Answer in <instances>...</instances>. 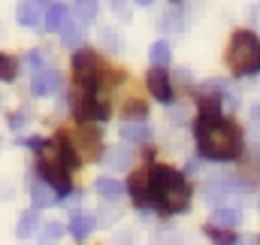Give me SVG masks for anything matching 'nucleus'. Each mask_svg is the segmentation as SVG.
<instances>
[{
    "label": "nucleus",
    "instance_id": "nucleus-1",
    "mask_svg": "<svg viewBox=\"0 0 260 245\" xmlns=\"http://www.w3.org/2000/svg\"><path fill=\"white\" fill-rule=\"evenodd\" d=\"M197 145H200V155L209 161H233L239 155V130L218 115H200Z\"/></svg>",
    "mask_w": 260,
    "mask_h": 245
},
{
    "label": "nucleus",
    "instance_id": "nucleus-2",
    "mask_svg": "<svg viewBox=\"0 0 260 245\" xmlns=\"http://www.w3.org/2000/svg\"><path fill=\"white\" fill-rule=\"evenodd\" d=\"M148 200H154L157 209L179 215L191 203V188L182 173H176L170 167H154L148 176Z\"/></svg>",
    "mask_w": 260,
    "mask_h": 245
},
{
    "label": "nucleus",
    "instance_id": "nucleus-3",
    "mask_svg": "<svg viewBox=\"0 0 260 245\" xmlns=\"http://www.w3.org/2000/svg\"><path fill=\"white\" fill-rule=\"evenodd\" d=\"M37 148H40V176H43V182L52 185L58 191V197L67 194L70 191V167H76L70 145L58 139V142H40Z\"/></svg>",
    "mask_w": 260,
    "mask_h": 245
},
{
    "label": "nucleus",
    "instance_id": "nucleus-4",
    "mask_svg": "<svg viewBox=\"0 0 260 245\" xmlns=\"http://www.w3.org/2000/svg\"><path fill=\"white\" fill-rule=\"evenodd\" d=\"M227 64L239 76H251L260 70V40L254 34H236L227 49Z\"/></svg>",
    "mask_w": 260,
    "mask_h": 245
},
{
    "label": "nucleus",
    "instance_id": "nucleus-5",
    "mask_svg": "<svg viewBox=\"0 0 260 245\" xmlns=\"http://www.w3.org/2000/svg\"><path fill=\"white\" fill-rule=\"evenodd\" d=\"M30 91H34L37 97H52V94H58V91H61V73H58V70H49V67L37 70L34 79H30Z\"/></svg>",
    "mask_w": 260,
    "mask_h": 245
},
{
    "label": "nucleus",
    "instance_id": "nucleus-6",
    "mask_svg": "<svg viewBox=\"0 0 260 245\" xmlns=\"http://www.w3.org/2000/svg\"><path fill=\"white\" fill-rule=\"evenodd\" d=\"M233 191V179L227 176V173H218V176H212V179H206V188H203V197L215 206V203H221L227 194Z\"/></svg>",
    "mask_w": 260,
    "mask_h": 245
},
{
    "label": "nucleus",
    "instance_id": "nucleus-7",
    "mask_svg": "<svg viewBox=\"0 0 260 245\" xmlns=\"http://www.w3.org/2000/svg\"><path fill=\"white\" fill-rule=\"evenodd\" d=\"M73 112H76V118H79V121H85V118H97L94 91H88L85 85H82V88H76V94H73Z\"/></svg>",
    "mask_w": 260,
    "mask_h": 245
},
{
    "label": "nucleus",
    "instance_id": "nucleus-8",
    "mask_svg": "<svg viewBox=\"0 0 260 245\" xmlns=\"http://www.w3.org/2000/svg\"><path fill=\"white\" fill-rule=\"evenodd\" d=\"M148 91L160 100V103H170L173 100V88H170V79H167V70L164 67H154L148 73Z\"/></svg>",
    "mask_w": 260,
    "mask_h": 245
},
{
    "label": "nucleus",
    "instance_id": "nucleus-9",
    "mask_svg": "<svg viewBox=\"0 0 260 245\" xmlns=\"http://www.w3.org/2000/svg\"><path fill=\"white\" fill-rule=\"evenodd\" d=\"M73 67H76V76H79V82L82 85H88L91 79H94V73H97V58H94V52H76V58H73Z\"/></svg>",
    "mask_w": 260,
    "mask_h": 245
},
{
    "label": "nucleus",
    "instance_id": "nucleus-10",
    "mask_svg": "<svg viewBox=\"0 0 260 245\" xmlns=\"http://www.w3.org/2000/svg\"><path fill=\"white\" fill-rule=\"evenodd\" d=\"M30 200H34V209H46V206H55V203H58V191L49 182L37 179L34 188H30Z\"/></svg>",
    "mask_w": 260,
    "mask_h": 245
},
{
    "label": "nucleus",
    "instance_id": "nucleus-11",
    "mask_svg": "<svg viewBox=\"0 0 260 245\" xmlns=\"http://www.w3.org/2000/svg\"><path fill=\"white\" fill-rule=\"evenodd\" d=\"M15 15H18V24H24V27H40V18H43L37 0H21Z\"/></svg>",
    "mask_w": 260,
    "mask_h": 245
},
{
    "label": "nucleus",
    "instance_id": "nucleus-12",
    "mask_svg": "<svg viewBox=\"0 0 260 245\" xmlns=\"http://www.w3.org/2000/svg\"><path fill=\"white\" fill-rule=\"evenodd\" d=\"M61 37H64L67 49H79V46L85 43V30H82V24H79L76 18H64V24H61Z\"/></svg>",
    "mask_w": 260,
    "mask_h": 245
},
{
    "label": "nucleus",
    "instance_id": "nucleus-13",
    "mask_svg": "<svg viewBox=\"0 0 260 245\" xmlns=\"http://www.w3.org/2000/svg\"><path fill=\"white\" fill-rule=\"evenodd\" d=\"M91 230H94V215H91V212H73V218H70V233H73L76 239H85Z\"/></svg>",
    "mask_w": 260,
    "mask_h": 245
},
{
    "label": "nucleus",
    "instance_id": "nucleus-14",
    "mask_svg": "<svg viewBox=\"0 0 260 245\" xmlns=\"http://www.w3.org/2000/svg\"><path fill=\"white\" fill-rule=\"evenodd\" d=\"M151 136V127L145 121H124L121 124V139L127 142H145Z\"/></svg>",
    "mask_w": 260,
    "mask_h": 245
},
{
    "label": "nucleus",
    "instance_id": "nucleus-15",
    "mask_svg": "<svg viewBox=\"0 0 260 245\" xmlns=\"http://www.w3.org/2000/svg\"><path fill=\"white\" fill-rule=\"evenodd\" d=\"M103 167H109V170H127L130 167V151L124 145L109 148V151L103 155Z\"/></svg>",
    "mask_w": 260,
    "mask_h": 245
},
{
    "label": "nucleus",
    "instance_id": "nucleus-16",
    "mask_svg": "<svg viewBox=\"0 0 260 245\" xmlns=\"http://www.w3.org/2000/svg\"><path fill=\"white\" fill-rule=\"evenodd\" d=\"M94 191H97L103 200H118V197L124 194V185L118 182V179H109V176H103V179H97V182H94Z\"/></svg>",
    "mask_w": 260,
    "mask_h": 245
},
{
    "label": "nucleus",
    "instance_id": "nucleus-17",
    "mask_svg": "<svg viewBox=\"0 0 260 245\" xmlns=\"http://www.w3.org/2000/svg\"><path fill=\"white\" fill-rule=\"evenodd\" d=\"M73 15H76V21L85 27V24H91L94 18H97V0H76L73 3Z\"/></svg>",
    "mask_w": 260,
    "mask_h": 245
},
{
    "label": "nucleus",
    "instance_id": "nucleus-18",
    "mask_svg": "<svg viewBox=\"0 0 260 245\" xmlns=\"http://www.w3.org/2000/svg\"><path fill=\"white\" fill-rule=\"evenodd\" d=\"M239 218H242V212H239V209H227V206H218V209L212 212V224H215V227H236Z\"/></svg>",
    "mask_w": 260,
    "mask_h": 245
},
{
    "label": "nucleus",
    "instance_id": "nucleus-19",
    "mask_svg": "<svg viewBox=\"0 0 260 245\" xmlns=\"http://www.w3.org/2000/svg\"><path fill=\"white\" fill-rule=\"evenodd\" d=\"M64 18H67V9H64V6H58V3H52V6L46 9V15H43L40 27H46V30H61Z\"/></svg>",
    "mask_w": 260,
    "mask_h": 245
},
{
    "label": "nucleus",
    "instance_id": "nucleus-20",
    "mask_svg": "<svg viewBox=\"0 0 260 245\" xmlns=\"http://www.w3.org/2000/svg\"><path fill=\"white\" fill-rule=\"evenodd\" d=\"M37 224H40V215H37V209H30V212H24V215L18 218V227H15V233H18L21 239H27V236H34Z\"/></svg>",
    "mask_w": 260,
    "mask_h": 245
},
{
    "label": "nucleus",
    "instance_id": "nucleus-21",
    "mask_svg": "<svg viewBox=\"0 0 260 245\" xmlns=\"http://www.w3.org/2000/svg\"><path fill=\"white\" fill-rule=\"evenodd\" d=\"M170 58H173V49H170L167 40H160V43L151 46V64H154V67H167Z\"/></svg>",
    "mask_w": 260,
    "mask_h": 245
},
{
    "label": "nucleus",
    "instance_id": "nucleus-22",
    "mask_svg": "<svg viewBox=\"0 0 260 245\" xmlns=\"http://www.w3.org/2000/svg\"><path fill=\"white\" fill-rule=\"evenodd\" d=\"M130 188H133V200H136V206L145 209V206H148V176H136Z\"/></svg>",
    "mask_w": 260,
    "mask_h": 245
},
{
    "label": "nucleus",
    "instance_id": "nucleus-23",
    "mask_svg": "<svg viewBox=\"0 0 260 245\" xmlns=\"http://www.w3.org/2000/svg\"><path fill=\"white\" fill-rule=\"evenodd\" d=\"M160 27H164L167 34H179V30L185 27V21H182V9H170V12L160 18Z\"/></svg>",
    "mask_w": 260,
    "mask_h": 245
},
{
    "label": "nucleus",
    "instance_id": "nucleus-24",
    "mask_svg": "<svg viewBox=\"0 0 260 245\" xmlns=\"http://www.w3.org/2000/svg\"><path fill=\"white\" fill-rule=\"evenodd\" d=\"M18 76V64L9 55H0V82H12Z\"/></svg>",
    "mask_w": 260,
    "mask_h": 245
},
{
    "label": "nucleus",
    "instance_id": "nucleus-25",
    "mask_svg": "<svg viewBox=\"0 0 260 245\" xmlns=\"http://www.w3.org/2000/svg\"><path fill=\"white\" fill-rule=\"evenodd\" d=\"M100 40L106 43L109 52H121V49H124V40H121V34H115V30H100Z\"/></svg>",
    "mask_w": 260,
    "mask_h": 245
},
{
    "label": "nucleus",
    "instance_id": "nucleus-26",
    "mask_svg": "<svg viewBox=\"0 0 260 245\" xmlns=\"http://www.w3.org/2000/svg\"><path fill=\"white\" fill-rule=\"evenodd\" d=\"M61 236H64V227H61L58 221H49V224L43 227V239H46V242H58Z\"/></svg>",
    "mask_w": 260,
    "mask_h": 245
},
{
    "label": "nucleus",
    "instance_id": "nucleus-27",
    "mask_svg": "<svg viewBox=\"0 0 260 245\" xmlns=\"http://www.w3.org/2000/svg\"><path fill=\"white\" fill-rule=\"evenodd\" d=\"M100 212H103V215H100V224H112V221L121 215V212H118V209H112V206H109V209H100Z\"/></svg>",
    "mask_w": 260,
    "mask_h": 245
},
{
    "label": "nucleus",
    "instance_id": "nucleus-28",
    "mask_svg": "<svg viewBox=\"0 0 260 245\" xmlns=\"http://www.w3.org/2000/svg\"><path fill=\"white\" fill-rule=\"evenodd\" d=\"M209 236H212V239H218V242H224V245H230V233H224V230L209 227Z\"/></svg>",
    "mask_w": 260,
    "mask_h": 245
},
{
    "label": "nucleus",
    "instance_id": "nucleus-29",
    "mask_svg": "<svg viewBox=\"0 0 260 245\" xmlns=\"http://www.w3.org/2000/svg\"><path fill=\"white\" fill-rule=\"evenodd\" d=\"M24 121H27V118H24V112H15V115L9 118V124H12V127H21Z\"/></svg>",
    "mask_w": 260,
    "mask_h": 245
},
{
    "label": "nucleus",
    "instance_id": "nucleus-30",
    "mask_svg": "<svg viewBox=\"0 0 260 245\" xmlns=\"http://www.w3.org/2000/svg\"><path fill=\"white\" fill-rule=\"evenodd\" d=\"M251 121L260 124V106H254V109H251Z\"/></svg>",
    "mask_w": 260,
    "mask_h": 245
},
{
    "label": "nucleus",
    "instance_id": "nucleus-31",
    "mask_svg": "<svg viewBox=\"0 0 260 245\" xmlns=\"http://www.w3.org/2000/svg\"><path fill=\"white\" fill-rule=\"evenodd\" d=\"M254 21H260V3L254 6Z\"/></svg>",
    "mask_w": 260,
    "mask_h": 245
},
{
    "label": "nucleus",
    "instance_id": "nucleus-32",
    "mask_svg": "<svg viewBox=\"0 0 260 245\" xmlns=\"http://www.w3.org/2000/svg\"><path fill=\"white\" fill-rule=\"evenodd\" d=\"M136 3H139V6H151V0H136Z\"/></svg>",
    "mask_w": 260,
    "mask_h": 245
}]
</instances>
